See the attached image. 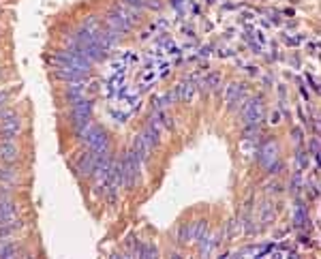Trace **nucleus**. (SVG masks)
<instances>
[{
    "label": "nucleus",
    "mask_w": 321,
    "mask_h": 259,
    "mask_svg": "<svg viewBox=\"0 0 321 259\" xmlns=\"http://www.w3.org/2000/svg\"><path fill=\"white\" fill-rule=\"evenodd\" d=\"M54 64H60V67H69V69H75L79 71V73L88 75L90 73V67L92 62L88 60V58L81 54L79 50H75V47H67V50H58L54 54Z\"/></svg>",
    "instance_id": "1"
},
{
    "label": "nucleus",
    "mask_w": 321,
    "mask_h": 259,
    "mask_svg": "<svg viewBox=\"0 0 321 259\" xmlns=\"http://www.w3.org/2000/svg\"><path fill=\"white\" fill-rule=\"evenodd\" d=\"M84 141H86V148L90 152H94L97 157L110 155V150H112V139H110V135H107L101 126L92 124V128L88 131V135L84 137Z\"/></svg>",
    "instance_id": "2"
},
{
    "label": "nucleus",
    "mask_w": 321,
    "mask_h": 259,
    "mask_svg": "<svg viewBox=\"0 0 321 259\" xmlns=\"http://www.w3.org/2000/svg\"><path fill=\"white\" fill-rule=\"evenodd\" d=\"M22 131V120L15 112L0 110V139L13 141Z\"/></svg>",
    "instance_id": "3"
},
{
    "label": "nucleus",
    "mask_w": 321,
    "mask_h": 259,
    "mask_svg": "<svg viewBox=\"0 0 321 259\" xmlns=\"http://www.w3.org/2000/svg\"><path fill=\"white\" fill-rule=\"evenodd\" d=\"M139 159L135 157V152L133 150H129L126 155H124V159H122V184L126 186V188H133L135 186V182H137V174H139Z\"/></svg>",
    "instance_id": "4"
},
{
    "label": "nucleus",
    "mask_w": 321,
    "mask_h": 259,
    "mask_svg": "<svg viewBox=\"0 0 321 259\" xmlns=\"http://www.w3.org/2000/svg\"><path fill=\"white\" fill-rule=\"evenodd\" d=\"M259 163L268 167V171H279L281 163H279V146L274 141H266L264 146L259 148Z\"/></svg>",
    "instance_id": "5"
},
{
    "label": "nucleus",
    "mask_w": 321,
    "mask_h": 259,
    "mask_svg": "<svg viewBox=\"0 0 321 259\" xmlns=\"http://www.w3.org/2000/svg\"><path fill=\"white\" fill-rule=\"evenodd\" d=\"M264 118V103L261 99H251L244 107H242V120L246 126H257Z\"/></svg>",
    "instance_id": "6"
},
{
    "label": "nucleus",
    "mask_w": 321,
    "mask_h": 259,
    "mask_svg": "<svg viewBox=\"0 0 321 259\" xmlns=\"http://www.w3.org/2000/svg\"><path fill=\"white\" fill-rule=\"evenodd\" d=\"M94 163H97V155H94V152H90V150H86V152H81V155L77 157L75 169H77V174L81 176V178H86V176H92Z\"/></svg>",
    "instance_id": "7"
},
{
    "label": "nucleus",
    "mask_w": 321,
    "mask_h": 259,
    "mask_svg": "<svg viewBox=\"0 0 321 259\" xmlns=\"http://www.w3.org/2000/svg\"><path fill=\"white\" fill-rule=\"evenodd\" d=\"M17 210L11 199H0V225H17Z\"/></svg>",
    "instance_id": "8"
},
{
    "label": "nucleus",
    "mask_w": 321,
    "mask_h": 259,
    "mask_svg": "<svg viewBox=\"0 0 321 259\" xmlns=\"http://www.w3.org/2000/svg\"><path fill=\"white\" fill-rule=\"evenodd\" d=\"M54 77L56 79H60L65 81V84H77V81H84V73H79V71L75 69H69V67H60V64H56L54 67Z\"/></svg>",
    "instance_id": "9"
},
{
    "label": "nucleus",
    "mask_w": 321,
    "mask_h": 259,
    "mask_svg": "<svg viewBox=\"0 0 321 259\" xmlns=\"http://www.w3.org/2000/svg\"><path fill=\"white\" fill-rule=\"evenodd\" d=\"M17 159H19V148L13 144V141H7V139L0 141V163L13 165Z\"/></svg>",
    "instance_id": "10"
},
{
    "label": "nucleus",
    "mask_w": 321,
    "mask_h": 259,
    "mask_svg": "<svg viewBox=\"0 0 321 259\" xmlns=\"http://www.w3.org/2000/svg\"><path fill=\"white\" fill-rule=\"evenodd\" d=\"M152 148H154V144H152V139H150V137H148L146 133L137 135L135 144H133V152H135V157H137L139 161H146V159L150 157Z\"/></svg>",
    "instance_id": "11"
},
{
    "label": "nucleus",
    "mask_w": 321,
    "mask_h": 259,
    "mask_svg": "<svg viewBox=\"0 0 321 259\" xmlns=\"http://www.w3.org/2000/svg\"><path fill=\"white\" fill-rule=\"evenodd\" d=\"M242 99H244V86L231 84L229 90H227V105L229 107H236L238 103H242Z\"/></svg>",
    "instance_id": "12"
},
{
    "label": "nucleus",
    "mask_w": 321,
    "mask_h": 259,
    "mask_svg": "<svg viewBox=\"0 0 321 259\" xmlns=\"http://www.w3.org/2000/svg\"><path fill=\"white\" fill-rule=\"evenodd\" d=\"M306 221H308V214H306V208L302 204L295 206V225L298 227H304L306 225Z\"/></svg>",
    "instance_id": "13"
},
{
    "label": "nucleus",
    "mask_w": 321,
    "mask_h": 259,
    "mask_svg": "<svg viewBox=\"0 0 321 259\" xmlns=\"http://www.w3.org/2000/svg\"><path fill=\"white\" fill-rule=\"evenodd\" d=\"M193 227H195V225H182V227H180V233H178V240H180L182 244H186L188 240L193 238Z\"/></svg>",
    "instance_id": "14"
},
{
    "label": "nucleus",
    "mask_w": 321,
    "mask_h": 259,
    "mask_svg": "<svg viewBox=\"0 0 321 259\" xmlns=\"http://www.w3.org/2000/svg\"><path fill=\"white\" fill-rule=\"evenodd\" d=\"M15 255H17V249H15V246L3 240V244H0V257H15Z\"/></svg>",
    "instance_id": "15"
},
{
    "label": "nucleus",
    "mask_w": 321,
    "mask_h": 259,
    "mask_svg": "<svg viewBox=\"0 0 321 259\" xmlns=\"http://www.w3.org/2000/svg\"><path fill=\"white\" fill-rule=\"evenodd\" d=\"M0 180H3V182H15V171L11 169V165H7V167L0 169Z\"/></svg>",
    "instance_id": "16"
},
{
    "label": "nucleus",
    "mask_w": 321,
    "mask_h": 259,
    "mask_svg": "<svg viewBox=\"0 0 321 259\" xmlns=\"http://www.w3.org/2000/svg\"><path fill=\"white\" fill-rule=\"evenodd\" d=\"M178 92H180V99L182 101H188L193 97V86L191 84H182L180 88H178Z\"/></svg>",
    "instance_id": "17"
},
{
    "label": "nucleus",
    "mask_w": 321,
    "mask_h": 259,
    "mask_svg": "<svg viewBox=\"0 0 321 259\" xmlns=\"http://www.w3.org/2000/svg\"><path fill=\"white\" fill-rule=\"evenodd\" d=\"M5 103H7V92L3 90V92H0V107H3Z\"/></svg>",
    "instance_id": "18"
},
{
    "label": "nucleus",
    "mask_w": 321,
    "mask_h": 259,
    "mask_svg": "<svg viewBox=\"0 0 321 259\" xmlns=\"http://www.w3.org/2000/svg\"><path fill=\"white\" fill-rule=\"evenodd\" d=\"M0 75H3V73H0Z\"/></svg>",
    "instance_id": "19"
}]
</instances>
